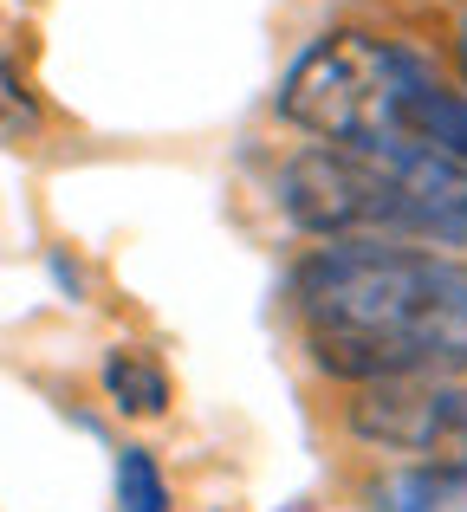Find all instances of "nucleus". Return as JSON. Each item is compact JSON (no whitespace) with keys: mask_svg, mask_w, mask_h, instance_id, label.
I'll return each instance as SVG.
<instances>
[{"mask_svg":"<svg viewBox=\"0 0 467 512\" xmlns=\"http://www.w3.org/2000/svg\"><path fill=\"white\" fill-rule=\"evenodd\" d=\"M305 350L344 383L467 370V260L442 247L331 240L292 273Z\"/></svg>","mask_w":467,"mask_h":512,"instance_id":"f257e3e1","label":"nucleus"},{"mask_svg":"<svg viewBox=\"0 0 467 512\" xmlns=\"http://www.w3.org/2000/svg\"><path fill=\"white\" fill-rule=\"evenodd\" d=\"M104 389H111V402L130 409V415H163L169 409V376H163V363H156L150 350H111Z\"/></svg>","mask_w":467,"mask_h":512,"instance_id":"423d86ee","label":"nucleus"},{"mask_svg":"<svg viewBox=\"0 0 467 512\" xmlns=\"http://www.w3.org/2000/svg\"><path fill=\"white\" fill-rule=\"evenodd\" d=\"M370 512H467V461L396 467L370 487Z\"/></svg>","mask_w":467,"mask_h":512,"instance_id":"39448f33","label":"nucleus"},{"mask_svg":"<svg viewBox=\"0 0 467 512\" xmlns=\"http://www.w3.org/2000/svg\"><path fill=\"white\" fill-rule=\"evenodd\" d=\"M33 130H39L33 91H26L13 72H0V143H20V137H33Z\"/></svg>","mask_w":467,"mask_h":512,"instance_id":"6e6552de","label":"nucleus"},{"mask_svg":"<svg viewBox=\"0 0 467 512\" xmlns=\"http://www.w3.org/2000/svg\"><path fill=\"white\" fill-rule=\"evenodd\" d=\"M286 214L318 240L364 247H442L467 260V169L429 150H318L279 175Z\"/></svg>","mask_w":467,"mask_h":512,"instance_id":"7ed1b4c3","label":"nucleus"},{"mask_svg":"<svg viewBox=\"0 0 467 512\" xmlns=\"http://www.w3.org/2000/svg\"><path fill=\"white\" fill-rule=\"evenodd\" d=\"M279 117L344 150H429L467 169V91L370 33H325L279 85Z\"/></svg>","mask_w":467,"mask_h":512,"instance_id":"f03ea898","label":"nucleus"},{"mask_svg":"<svg viewBox=\"0 0 467 512\" xmlns=\"http://www.w3.org/2000/svg\"><path fill=\"white\" fill-rule=\"evenodd\" d=\"M351 428L364 441H377V448L455 461L467 448V383H448V376L370 383L364 396L351 402Z\"/></svg>","mask_w":467,"mask_h":512,"instance_id":"20e7f679","label":"nucleus"},{"mask_svg":"<svg viewBox=\"0 0 467 512\" xmlns=\"http://www.w3.org/2000/svg\"><path fill=\"white\" fill-rule=\"evenodd\" d=\"M455 52H461V72H467V20H461V39H455Z\"/></svg>","mask_w":467,"mask_h":512,"instance_id":"1a4fd4ad","label":"nucleus"},{"mask_svg":"<svg viewBox=\"0 0 467 512\" xmlns=\"http://www.w3.org/2000/svg\"><path fill=\"white\" fill-rule=\"evenodd\" d=\"M117 512H169V487H163V467L150 461V448L117 454Z\"/></svg>","mask_w":467,"mask_h":512,"instance_id":"0eeeda50","label":"nucleus"}]
</instances>
